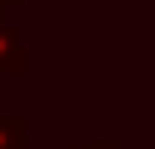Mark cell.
I'll return each mask as SVG.
<instances>
[{"mask_svg":"<svg viewBox=\"0 0 155 149\" xmlns=\"http://www.w3.org/2000/svg\"><path fill=\"white\" fill-rule=\"evenodd\" d=\"M0 5H25V0H0Z\"/></svg>","mask_w":155,"mask_h":149,"instance_id":"277c9868","label":"cell"},{"mask_svg":"<svg viewBox=\"0 0 155 149\" xmlns=\"http://www.w3.org/2000/svg\"><path fill=\"white\" fill-rule=\"evenodd\" d=\"M0 10H5V5H0Z\"/></svg>","mask_w":155,"mask_h":149,"instance_id":"5b68a950","label":"cell"},{"mask_svg":"<svg viewBox=\"0 0 155 149\" xmlns=\"http://www.w3.org/2000/svg\"><path fill=\"white\" fill-rule=\"evenodd\" d=\"M80 149H120V139H90V144H80Z\"/></svg>","mask_w":155,"mask_h":149,"instance_id":"3957f363","label":"cell"},{"mask_svg":"<svg viewBox=\"0 0 155 149\" xmlns=\"http://www.w3.org/2000/svg\"><path fill=\"white\" fill-rule=\"evenodd\" d=\"M0 149H30V119L25 114H0Z\"/></svg>","mask_w":155,"mask_h":149,"instance_id":"7a4b0ae2","label":"cell"},{"mask_svg":"<svg viewBox=\"0 0 155 149\" xmlns=\"http://www.w3.org/2000/svg\"><path fill=\"white\" fill-rule=\"evenodd\" d=\"M25 60H30V50H25L20 25L0 20V75H20V70H25Z\"/></svg>","mask_w":155,"mask_h":149,"instance_id":"6da1fadb","label":"cell"}]
</instances>
